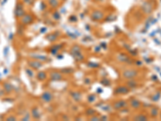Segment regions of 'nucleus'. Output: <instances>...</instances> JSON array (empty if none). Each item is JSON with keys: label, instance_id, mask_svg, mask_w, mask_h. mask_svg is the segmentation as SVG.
<instances>
[{"label": "nucleus", "instance_id": "ddd939ff", "mask_svg": "<svg viewBox=\"0 0 161 121\" xmlns=\"http://www.w3.org/2000/svg\"><path fill=\"white\" fill-rule=\"evenodd\" d=\"M63 1H65V0H63Z\"/></svg>", "mask_w": 161, "mask_h": 121}, {"label": "nucleus", "instance_id": "7ed1b4c3", "mask_svg": "<svg viewBox=\"0 0 161 121\" xmlns=\"http://www.w3.org/2000/svg\"><path fill=\"white\" fill-rule=\"evenodd\" d=\"M91 18H92V20H95V21L102 20L104 18V13L100 10H95L94 12H93L92 14H91Z\"/></svg>", "mask_w": 161, "mask_h": 121}, {"label": "nucleus", "instance_id": "f03ea898", "mask_svg": "<svg viewBox=\"0 0 161 121\" xmlns=\"http://www.w3.org/2000/svg\"><path fill=\"white\" fill-rule=\"evenodd\" d=\"M34 21V16L30 13H26L20 19V23L23 25H29Z\"/></svg>", "mask_w": 161, "mask_h": 121}, {"label": "nucleus", "instance_id": "9d476101", "mask_svg": "<svg viewBox=\"0 0 161 121\" xmlns=\"http://www.w3.org/2000/svg\"><path fill=\"white\" fill-rule=\"evenodd\" d=\"M152 115H154V116H156V115H158V110L156 109V108H152Z\"/></svg>", "mask_w": 161, "mask_h": 121}, {"label": "nucleus", "instance_id": "423d86ee", "mask_svg": "<svg viewBox=\"0 0 161 121\" xmlns=\"http://www.w3.org/2000/svg\"><path fill=\"white\" fill-rule=\"evenodd\" d=\"M3 87H4L5 91L7 93L11 92L12 90V87L11 86V84L8 83V82H5V83L3 84Z\"/></svg>", "mask_w": 161, "mask_h": 121}, {"label": "nucleus", "instance_id": "9b49d317", "mask_svg": "<svg viewBox=\"0 0 161 121\" xmlns=\"http://www.w3.org/2000/svg\"><path fill=\"white\" fill-rule=\"evenodd\" d=\"M6 120H15V116H9V117H7Z\"/></svg>", "mask_w": 161, "mask_h": 121}, {"label": "nucleus", "instance_id": "f8f14e48", "mask_svg": "<svg viewBox=\"0 0 161 121\" xmlns=\"http://www.w3.org/2000/svg\"><path fill=\"white\" fill-rule=\"evenodd\" d=\"M97 1H101V0H97Z\"/></svg>", "mask_w": 161, "mask_h": 121}, {"label": "nucleus", "instance_id": "f257e3e1", "mask_svg": "<svg viewBox=\"0 0 161 121\" xmlns=\"http://www.w3.org/2000/svg\"><path fill=\"white\" fill-rule=\"evenodd\" d=\"M24 4L23 2H18L16 6H15V17L17 19H21L24 15L26 14L25 9H24Z\"/></svg>", "mask_w": 161, "mask_h": 121}, {"label": "nucleus", "instance_id": "39448f33", "mask_svg": "<svg viewBox=\"0 0 161 121\" xmlns=\"http://www.w3.org/2000/svg\"><path fill=\"white\" fill-rule=\"evenodd\" d=\"M136 74H137V73L135 72V71H126V72L124 73V77H126V78H134V77H135L136 76Z\"/></svg>", "mask_w": 161, "mask_h": 121}, {"label": "nucleus", "instance_id": "20e7f679", "mask_svg": "<svg viewBox=\"0 0 161 121\" xmlns=\"http://www.w3.org/2000/svg\"><path fill=\"white\" fill-rule=\"evenodd\" d=\"M60 0H48V4L50 7L53 9H57L58 7H60Z\"/></svg>", "mask_w": 161, "mask_h": 121}, {"label": "nucleus", "instance_id": "0eeeda50", "mask_svg": "<svg viewBox=\"0 0 161 121\" xmlns=\"http://www.w3.org/2000/svg\"><path fill=\"white\" fill-rule=\"evenodd\" d=\"M43 98L44 102H49V101L51 100V98H52V95L49 92L44 93L43 95Z\"/></svg>", "mask_w": 161, "mask_h": 121}, {"label": "nucleus", "instance_id": "1a4fd4ad", "mask_svg": "<svg viewBox=\"0 0 161 121\" xmlns=\"http://www.w3.org/2000/svg\"><path fill=\"white\" fill-rule=\"evenodd\" d=\"M52 16H53V19H55L56 20H59L60 19V15L57 11H55V12H53Z\"/></svg>", "mask_w": 161, "mask_h": 121}, {"label": "nucleus", "instance_id": "6e6552de", "mask_svg": "<svg viewBox=\"0 0 161 121\" xmlns=\"http://www.w3.org/2000/svg\"><path fill=\"white\" fill-rule=\"evenodd\" d=\"M22 2L24 5L27 6H32L33 3H34L35 0H22Z\"/></svg>", "mask_w": 161, "mask_h": 121}]
</instances>
